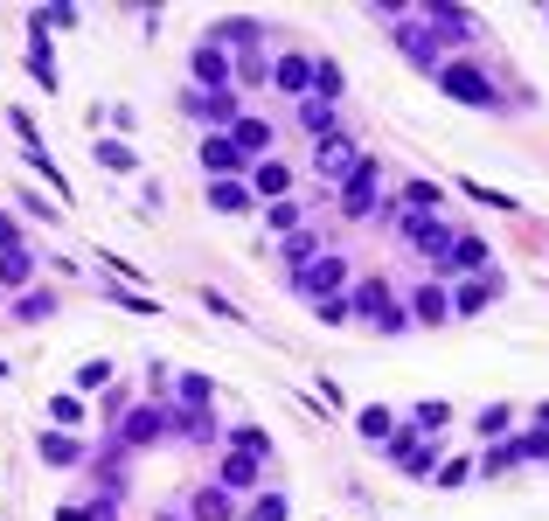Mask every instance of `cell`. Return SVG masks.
Instances as JSON below:
<instances>
[{
  "instance_id": "6da1fadb",
  "label": "cell",
  "mask_w": 549,
  "mask_h": 521,
  "mask_svg": "<svg viewBox=\"0 0 549 521\" xmlns=\"http://www.w3.org/2000/svg\"><path fill=\"white\" fill-rule=\"evenodd\" d=\"M438 84H445L459 105H501V98H494V84H487L473 63H438Z\"/></svg>"
},
{
  "instance_id": "7a4b0ae2",
  "label": "cell",
  "mask_w": 549,
  "mask_h": 521,
  "mask_svg": "<svg viewBox=\"0 0 549 521\" xmlns=\"http://www.w3.org/2000/svg\"><path fill=\"white\" fill-rule=\"evenodd\" d=\"M341 285H348V258L334 251V258H313V271H299V292H313V306L320 299H341Z\"/></svg>"
},
{
  "instance_id": "3957f363",
  "label": "cell",
  "mask_w": 549,
  "mask_h": 521,
  "mask_svg": "<svg viewBox=\"0 0 549 521\" xmlns=\"http://www.w3.org/2000/svg\"><path fill=\"white\" fill-rule=\"evenodd\" d=\"M376 160H355V174H348V188H341V209L348 216H369V202H376Z\"/></svg>"
},
{
  "instance_id": "277c9868",
  "label": "cell",
  "mask_w": 549,
  "mask_h": 521,
  "mask_svg": "<svg viewBox=\"0 0 549 521\" xmlns=\"http://www.w3.org/2000/svg\"><path fill=\"white\" fill-rule=\"evenodd\" d=\"M313 167H320L327 181H348V174H355V146H348L341 132H327V139H320V153H313Z\"/></svg>"
},
{
  "instance_id": "5b68a950",
  "label": "cell",
  "mask_w": 549,
  "mask_h": 521,
  "mask_svg": "<svg viewBox=\"0 0 549 521\" xmlns=\"http://www.w3.org/2000/svg\"><path fill=\"white\" fill-rule=\"evenodd\" d=\"M202 167H209L216 181H223V174H237V167H244L237 139H230V132H209V139H202Z\"/></svg>"
},
{
  "instance_id": "8992f818",
  "label": "cell",
  "mask_w": 549,
  "mask_h": 521,
  "mask_svg": "<svg viewBox=\"0 0 549 521\" xmlns=\"http://www.w3.org/2000/svg\"><path fill=\"white\" fill-rule=\"evenodd\" d=\"M195 84H202V91H223V84H230V56H223L216 42L195 49Z\"/></svg>"
},
{
  "instance_id": "52a82bcc",
  "label": "cell",
  "mask_w": 549,
  "mask_h": 521,
  "mask_svg": "<svg viewBox=\"0 0 549 521\" xmlns=\"http://www.w3.org/2000/svg\"><path fill=\"white\" fill-rule=\"evenodd\" d=\"M216 487L251 494V487H258V459H251V452H230V459H223V473H216Z\"/></svg>"
},
{
  "instance_id": "ba28073f",
  "label": "cell",
  "mask_w": 549,
  "mask_h": 521,
  "mask_svg": "<svg viewBox=\"0 0 549 521\" xmlns=\"http://www.w3.org/2000/svg\"><path fill=\"white\" fill-rule=\"evenodd\" d=\"M473 264H487V244H480V237H452L445 258H438V271H473Z\"/></svg>"
},
{
  "instance_id": "9c48e42d",
  "label": "cell",
  "mask_w": 549,
  "mask_h": 521,
  "mask_svg": "<svg viewBox=\"0 0 549 521\" xmlns=\"http://www.w3.org/2000/svg\"><path fill=\"white\" fill-rule=\"evenodd\" d=\"M160 424H167V410H153V403L133 410V417H126V445H153V438H160Z\"/></svg>"
},
{
  "instance_id": "30bf717a",
  "label": "cell",
  "mask_w": 549,
  "mask_h": 521,
  "mask_svg": "<svg viewBox=\"0 0 549 521\" xmlns=\"http://www.w3.org/2000/svg\"><path fill=\"white\" fill-rule=\"evenodd\" d=\"M98 167H105V174H133L139 153L126 146V139H98Z\"/></svg>"
},
{
  "instance_id": "8fae6325",
  "label": "cell",
  "mask_w": 549,
  "mask_h": 521,
  "mask_svg": "<svg viewBox=\"0 0 549 521\" xmlns=\"http://www.w3.org/2000/svg\"><path fill=\"white\" fill-rule=\"evenodd\" d=\"M35 278V258L28 251H0V292H14V285H28Z\"/></svg>"
},
{
  "instance_id": "7c38bea8",
  "label": "cell",
  "mask_w": 549,
  "mask_h": 521,
  "mask_svg": "<svg viewBox=\"0 0 549 521\" xmlns=\"http://www.w3.org/2000/svg\"><path fill=\"white\" fill-rule=\"evenodd\" d=\"M230 139H237V153L251 160L258 146H272V126H265V119H237V126H230Z\"/></svg>"
},
{
  "instance_id": "4fadbf2b",
  "label": "cell",
  "mask_w": 549,
  "mask_h": 521,
  "mask_svg": "<svg viewBox=\"0 0 549 521\" xmlns=\"http://www.w3.org/2000/svg\"><path fill=\"white\" fill-rule=\"evenodd\" d=\"M209 209H223V216H244V209H251V195H244L237 181H209Z\"/></svg>"
},
{
  "instance_id": "5bb4252c",
  "label": "cell",
  "mask_w": 549,
  "mask_h": 521,
  "mask_svg": "<svg viewBox=\"0 0 549 521\" xmlns=\"http://www.w3.org/2000/svg\"><path fill=\"white\" fill-rule=\"evenodd\" d=\"M35 452H42L49 466H77V459H84V445H77V438H56V431H42V445H35Z\"/></svg>"
},
{
  "instance_id": "9a60e30c",
  "label": "cell",
  "mask_w": 549,
  "mask_h": 521,
  "mask_svg": "<svg viewBox=\"0 0 549 521\" xmlns=\"http://www.w3.org/2000/svg\"><path fill=\"white\" fill-rule=\"evenodd\" d=\"M272 77L285 84V91H306V84H313V63H306V56H278Z\"/></svg>"
},
{
  "instance_id": "2e32d148",
  "label": "cell",
  "mask_w": 549,
  "mask_h": 521,
  "mask_svg": "<svg viewBox=\"0 0 549 521\" xmlns=\"http://www.w3.org/2000/svg\"><path fill=\"white\" fill-rule=\"evenodd\" d=\"M195 521H230V494H223V487L195 494Z\"/></svg>"
},
{
  "instance_id": "e0dca14e",
  "label": "cell",
  "mask_w": 549,
  "mask_h": 521,
  "mask_svg": "<svg viewBox=\"0 0 549 521\" xmlns=\"http://www.w3.org/2000/svg\"><path fill=\"white\" fill-rule=\"evenodd\" d=\"M341 84H348V77H341V63H313V91H320V105H327V98H341Z\"/></svg>"
},
{
  "instance_id": "ac0fdd59",
  "label": "cell",
  "mask_w": 549,
  "mask_h": 521,
  "mask_svg": "<svg viewBox=\"0 0 549 521\" xmlns=\"http://www.w3.org/2000/svg\"><path fill=\"white\" fill-rule=\"evenodd\" d=\"M494 285H501V278H480V285H466V292L452 299V313H480V306L494 299Z\"/></svg>"
},
{
  "instance_id": "d6986e66",
  "label": "cell",
  "mask_w": 549,
  "mask_h": 521,
  "mask_svg": "<svg viewBox=\"0 0 549 521\" xmlns=\"http://www.w3.org/2000/svg\"><path fill=\"white\" fill-rule=\"evenodd\" d=\"M355 424H362V438H390V431H397V417H390L383 403H369V410H362Z\"/></svg>"
},
{
  "instance_id": "ffe728a7",
  "label": "cell",
  "mask_w": 549,
  "mask_h": 521,
  "mask_svg": "<svg viewBox=\"0 0 549 521\" xmlns=\"http://www.w3.org/2000/svg\"><path fill=\"white\" fill-rule=\"evenodd\" d=\"M230 445H237V452H251V459H265V452H272V438H265L258 424H237V431H230Z\"/></svg>"
},
{
  "instance_id": "44dd1931",
  "label": "cell",
  "mask_w": 549,
  "mask_h": 521,
  "mask_svg": "<svg viewBox=\"0 0 549 521\" xmlns=\"http://www.w3.org/2000/svg\"><path fill=\"white\" fill-rule=\"evenodd\" d=\"M105 292H112V306H126V313H160V306H153L139 285H105Z\"/></svg>"
},
{
  "instance_id": "7402d4cb",
  "label": "cell",
  "mask_w": 549,
  "mask_h": 521,
  "mask_svg": "<svg viewBox=\"0 0 549 521\" xmlns=\"http://www.w3.org/2000/svg\"><path fill=\"white\" fill-rule=\"evenodd\" d=\"M265 230H272V237H292V230H299V209H292V202H272V209H265Z\"/></svg>"
},
{
  "instance_id": "603a6c76",
  "label": "cell",
  "mask_w": 549,
  "mask_h": 521,
  "mask_svg": "<svg viewBox=\"0 0 549 521\" xmlns=\"http://www.w3.org/2000/svg\"><path fill=\"white\" fill-rule=\"evenodd\" d=\"M459 188H466L473 202H487V209H522L515 195H501V188H487V181H459Z\"/></svg>"
},
{
  "instance_id": "cb8c5ba5",
  "label": "cell",
  "mask_w": 549,
  "mask_h": 521,
  "mask_svg": "<svg viewBox=\"0 0 549 521\" xmlns=\"http://www.w3.org/2000/svg\"><path fill=\"white\" fill-rule=\"evenodd\" d=\"M445 313H452V299H445L438 285H431V292H417V320H438V327H445Z\"/></svg>"
},
{
  "instance_id": "d4e9b609",
  "label": "cell",
  "mask_w": 549,
  "mask_h": 521,
  "mask_svg": "<svg viewBox=\"0 0 549 521\" xmlns=\"http://www.w3.org/2000/svg\"><path fill=\"white\" fill-rule=\"evenodd\" d=\"M285 515H292V501H285L278 487L272 494H258V508H251V521H285Z\"/></svg>"
},
{
  "instance_id": "484cf974",
  "label": "cell",
  "mask_w": 549,
  "mask_h": 521,
  "mask_svg": "<svg viewBox=\"0 0 549 521\" xmlns=\"http://www.w3.org/2000/svg\"><path fill=\"white\" fill-rule=\"evenodd\" d=\"M223 35H230L237 49H258V21H223V28H216V42H223Z\"/></svg>"
},
{
  "instance_id": "4316f807",
  "label": "cell",
  "mask_w": 549,
  "mask_h": 521,
  "mask_svg": "<svg viewBox=\"0 0 549 521\" xmlns=\"http://www.w3.org/2000/svg\"><path fill=\"white\" fill-rule=\"evenodd\" d=\"M508 424H515V410H508V403H494V410H480V431H487L494 445H501V431H508Z\"/></svg>"
},
{
  "instance_id": "83f0119b",
  "label": "cell",
  "mask_w": 549,
  "mask_h": 521,
  "mask_svg": "<svg viewBox=\"0 0 549 521\" xmlns=\"http://www.w3.org/2000/svg\"><path fill=\"white\" fill-rule=\"evenodd\" d=\"M404 202H411V209H431V202H445V188H438V181H411Z\"/></svg>"
},
{
  "instance_id": "f1b7e54d",
  "label": "cell",
  "mask_w": 549,
  "mask_h": 521,
  "mask_svg": "<svg viewBox=\"0 0 549 521\" xmlns=\"http://www.w3.org/2000/svg\"><path fill=\"white\" fill-rule=\"evenodd\" d=\"M258 188H265V195H285V188H292V174H285L278 160H265V167H258Z\"/></svg>"
},
{
  "instance_id": "f546056e",
  "label": "cell",
  "mask_w": 549,
  "mask_h": 521,
  "mask_svg": "<svg viewBox=\"0 0 549 521\" xmlns=\"http://www.w3.org/2000/svg\"><path fill=\"white\" fill-rule=\"evenodd\" d=\"M105 383H112V362H84L77 369V390H105Z\"/></svg>"
},
{
  "instance_id": "4dcf8cb0",
  "label": "cell",
  "mask_w": 549,
  "mask_h": 521,
  "mask_svg": "<svg viewBox=\"0 0 549 521\" xmlns=\"http://www.w3.org/2000/svg\"><path fill=\"white\" fill-rule=\"evenodd\" d=\"M49 306H56V299H49V292H28V299H21V306H14V313H21V320H42V313H49Z\"/></svg>"
},
{
  "instance_id": "1f68e13d",
  "label": "cell",
  "mask_w": 549,
  "mask_h": 521,
  "mask_svg": "<svg viewBox=\"0 0 549 521\" xmlns=\"http://www.w3.org/2000/svg\"><path fill=\"white\" fill-rule=\"evenodd\" d=\"M49 417H56V424H77V417H84V403H77V396H56V403H49Z\"/></svg>"
},
{
  "instance_id": "d6a6232c",
  "label": "cell",
  "mask_w": 549,
  "mask_h": 521,
  "mask_svg": "<svg viewBox=\"0 0 549 521\" xmlns=\"http://www.w3.org/2000/svg\"><path fill=\"white\" fill-rule=\"evenodd\" d=\"M0 251H21V237H14V223L0 216Z\"/></svg>"
},
{
  "instance_id": "836d02e7",
  "label": "cell",
  "mask_w": 549,
  "mask_h": 521,
  "mask_svg": "<svg viewBox=\"0 0 549 521\" xmlns=\"http://www.w3.org/2000/svg\"><path fill=\"white\" fill-rule=\"evenodd\" d=\"M536 424H543V431H549V403H543V410H536Z\"/></svg>"
},
{
  "instance_id": "e575fe53",
  "label": "cell",
  "mask_w": 549,
  "mask_h": 521,
  "mask_svg": "<svg viewBox=\"0 0 549 521\" xmlns=\"http://www.w3.org/2000/svg\"><path fill=\"white\" fill-rule=\"evenodd\" d=\"M0 376H7V362H0Z\"/></svg>"
},
{
  "instance_id": "d590c367",
  "label": "cell",
  "mask_w": 549,
  "mask_h": 521,
  "mask_svg": "<svg viewBox=\"0 0 549 521\" xmlns=\"http://www.w3.org/2000/svg\"><path fill=\"white\" fill-rule=\"evenodd\" d=\"M160 521H174V515H160Z\"/></svg>"
}]
</instances>
